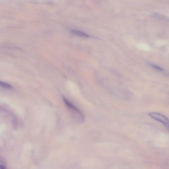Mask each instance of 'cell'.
Masks as SVG:
<instances>
[{
    "mask_svg": "<svg viewBox=\"0 0 169 169\" xmlns=\"http://www.w3.org/2000/svg\"><path fill=\"white\" fill-rule=\"evenodd\" d=\"M1 169H6L4 165H1Z\"/></svg>",
    "mask_w": 169,
    "mask_h": 169,
    "instance_id": "8992f818",
    "label": "cell"
},
{
    "mask_svg": "<svg viewBox=\"0 0 169 169\" xmlns=\"http://www.w3.org/2000/svg\"><path fill=\"white\" fill-rule=\"evenodd\" d=\"M0 85L2 87L6 89H10L12 88V87L10 84L1 81L0 82Z\"/></svg>",
    "mask_w": 169,
    "mask_h": 169,
    "instance_id": "277c9868",
    "label": "cell"
},
{
    "mask_svg": "<svg viewBox=\"0 0 169 169\" xmlns=\"http://www.w3.org/2000/svg\"><path fill=\"white\" fill-rule=\"evenodd\" d=\"M63 99L65 105L74 114L76 120L79 123H83L85 117L82 113L66 99L64 97Z\"/></svg>",
    "mask_w": 169,
    "mask_h": 169,
    "instance_id": "6da1fadb",
    "label": "cell"
},
{
    "mask_svg": "<svg viewBox=\"0 0 169 169\" xmlns=\"http://www.w3.org/2000/svg\"><path fill=\"white\" fill-rule=\"evenodd\" d=\"M150 65L151 66V67H152L153 68H154V69L156 70L161 71H163V69L161 67H159V66L155 64H150Z\"/></svg>",
    "mask_w": 169,
    "mask_h": 169,
    "instance_id": "5b68a950",
    "label": "cell"
},
{
    "mask_svg": "<svg viewBox=\"0 0 169 169\" xmlns=\"http://www.w3.org/2000/svg\"><path fill=\"white\" fill-rule=\"evenodd\" d=\"M149 115L150 117L160 122L167 128L169 131V119L163 115L157 112H150Z\"/></svg>",
    "mask_w": 169,
    "mask_h": 169,
    "instance_id": "7a4b0ae2",
    "label": "cell"
},
{
    "mask_svg": "<svg viewBox=\"0 0 169 169\" xmlns=\"http://www.w3.org/2000/svg\"><path fill=\"white\" fill-rule=\"evenodd\" d=\"M72 33L78 36L83 37H89V36L87 34L83 32H80V31L76 30H73L72 31Z\"/></svg>",
    "mask_w": 169,
    "mask_h": 169,
    "instance_id": "3957f363",
    "label": "cell"
}]
</instances>
